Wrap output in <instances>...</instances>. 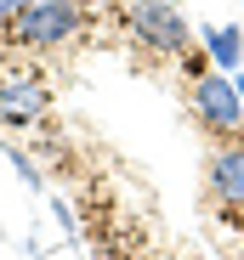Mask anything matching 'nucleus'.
Masks as SVG:
<instances>
[{
  "mask_svg": "<svg viewBox=\"0 0 244 260\" xmlns=\"http://www.w3.org/2000/svg\"><path fill=\"white\" fill-rule=\"evenodd\" d=\"M46 102H51V91H46V79H40V74L0 79V119L29 124V119H40V113H46Z\"/></svg>",
  "mask_w": 244,
  "mask_h": 260,
  "instance_id": "20e7f679",
  "label": "nucleus"
},
{
  "mask_svg": "<svg viewBox=\"0 0 244 260\" xmlns=\"http://www.w3.org/2000/svg\"><path fill=\"white\" fill-rule=\"evenodd\" d=\"M210 192L222 204H244V147H222L210 158Z\"/></svg>",
  "mask_w": 244,
  "mask_h": 260,
  "instance_id": "39448f33",
  "label": "nucleus"
},
{
  "mask_svg": "<svg viewBox=\"0 0 244 260\" xmlns=\"http://www.w3.org/2000/svg\"><path fill=\"white\" fill-rule=\"evenodd\" d=\"M34 6V0H0V23H12V17H23Z\"/></svg>",
  "mask_w": 244,
  "mask_h": 260,
  "instance_id": "0eeeda50",
  "label": "nucleus"
},
{
  "mask_svg": "<svg viewBox=\"0 0 244 260\" xmlns=\"http://www.w3.org/2000/svg\"><path fill=\"white\" fill-rule=\"evenodd\" d=\"M6 28H12V46L51 51V46H68V40L86 28V6H79V0H34V6L23 17H12Z\"/></svg>",
  "mask_w": 244,
  "mask_h": 260,
  "instance_id": "f257e3e1",
  "label": "nucleus"
},
{
  "mask_svg": "<svg viewBox=\"0 0 244 260\" xmlns=\"http://www.w3.org/2000/svg\"><path fill=\"white\" fill-rule=\"evenodd\" d=\"M210 57H216V68H233V62H244V28L238 23H227V28H210Z\"/></svg>",
  "mask_w": 244,
  "mask_h": 260,
  "instance_id": "423d86ee",
  "label": "nucleus"
},
{
  "mask_svg": "<svg viewBox=\"0 0 244 260\" xmlns=\"http://www.w3.org/2000/svg\"><path fill=\"white\" fill-rule=\"evenodd\" d=\"M125 23H131V34L142 40V46L165 51V57H182L187 51V23H182L176 6H165V0H137V6L125 12Z\"/></svg>",
  "mask_w": 244,
  "mask_h": 260,
  "instance_id": "7ed1b4c3",
  "label": "nucleus"
},
{
  "mask_svg": "<svg viewBox=\"0 0 244 260\" xmlns=\"http://www.w3.org/2000/svg\"><path fill=\"white\" fill-rule=\"evenodd\" d=\"M187 102H193V119L210 130V136H244V96H238V85L222 74V68H210V74H199L193 79V91H187Z\"/></svg>",
  "mask_w": 244,
  "mask_h": 260,
  "instance_id": "f03ea898",
  "label": "nucleus"
}]
</instances>
